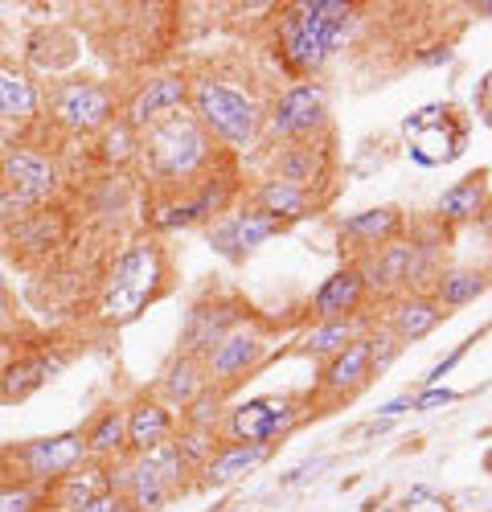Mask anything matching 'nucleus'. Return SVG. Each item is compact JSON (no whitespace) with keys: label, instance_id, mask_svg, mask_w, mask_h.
Instances as JSON below:
<instances>
[{"label":"nucleus","instance_id":"nucleus-1","mask_svg":"<svg viewBox=\"0 0 492 512\" xmlns=\"http://www.w3.org/2000/svg\"><path fill=\"white\" fill-rule=\"evenodd\" d=\"M357 25L361 9L341 0H292L275 17V58L287 74H296V82L316 78L349 46Z\"/></svg>","mask_w":492,"mask_h":512},{"label":"nucleus","instance_id":"nucleus-2","mask_svg":"<svg viewBox=\"0 0 492 512\" xmlns=\"http://www.w3.org/2000/svg\"><path fill=\"white\" fill-rule=\"evenodd\" d=\"M218 152L222 148L201 132V123L189 115V107L140 132V160L148 177L169 197L193 193L201 181L218 177Z\"/></svg>","mask_w":492,"mask_h":512},{"label":"nucleus","instance_id":"nucleus-3","mask_svg":"<svg viewBox=\"0 0 492 512\" xmlns=\"http://www.w3.org/2000/svg\"><path fill=\"white\" fill-rule=\"evenodd\" d=\"M189 115L201 123V132L210 136L222 152L242 156L263 140V115L267 107L259 103L255 91L238 87L218 74H197L189 78Z\"/></svg>","mask_w":492,"mask_h":512},{"label":"nucleus","instance_id":"nucleus-4","mask_svg":"<svg viewBox=\"0 0 492 512\" xmlns=\"http://www.w3.org/2000/svg\"><path fill=\"white\" fill-rule=\"evenodd\" d=\"M164 291H169V254L156 238H136L115 254L99 295V316L107 324H128Z\"/></svg>","mask_w":492,"mask_h":512},{"label":"nucleus","instance_id":"nucleus-5","mask_svg":"<svg viewBox=\"0 0 492 512\" xmlns=\"http://www.w3.org/2000/svg\"><path fill=\"white\" fill-rule=\"evenodd\" d=\"M87 431L74 426V431H58L50 439H29L21 447H5L0 451V463H5L9 480H21V484H37V488H50L58 484L62 476L78 472L87 463Z\"/></svg>","mask_w":492,"mask_h":512},{"label":"nucleus","instance_id":"nucleus-6","mask_svg":"<svg viewBox=\"0 0 492 512\" xmlns=\"http://www.w3.org/2000/svg\"><path fill=\"white\" fill-rule=\"evenodd\" d=\"M328 132V91L316 78L292 82L263 115V136L275 144H304Z\"/></svg>","mask_w":492,"mask_h":512},{"label":"nucleus","instance_id":"nucleus-7","mask_svg":"<svg viewBox=\"0 0 492 512\" xmlns=\"http://www.w3.org/2000/svg\"><path fill=\"white\" fill-rule=\"evenodd\" d=\"M304 418V402L296 394H263V398H246L238 406H226L222 431L226 443H275L283 435H292Z\"/></svg>","mask_w":492,"mask_h":512},{"label":"nucleus","instance_id":"nucleus-8","mask_svg":"<svg viewBox=\"0 0 492 512\" xmlns=\"http://www.w3.org/2000/svg\"><path fill=\"white\" fill-rule=\"evenodd\" d=\"M54 123L74 136H99L115 119V95L99 78H66L50 95Z\"/></svg>","mask_w":492,"mask_h":512},{"label":"nucleus","instance_id":"nucleus-9","mask_svg":"<svg viewBox=\"0 0 492 512\" xmlns=\"http://www.w3.org/2000/svg\"><path fill=\"white\" fill-rule=\"evenodd\" d=\"M267 349H271V345H267V332H263L255 320H242L238 328H230V332L218 340V345L210 349V357L201 361L210 390L230 394L246 373H255V369L263 365Z\"/></svg>","mask_w":492,"mask_h":512},{"label":"nucleus","instance_id":"nucleus-10","mask_svg":"<svg viewBox=\"0 0 492 512\" xmlns=\"http://www.w3.org/2000/svg\"><path fill=\"white\" fill-rule=\"evenodd\" d=\"M230 197H234V177H210L201 181L193 193L181 197H164L152 209V230L169 234V230H193V226H214L222 213H230Z\"/></svg>","mask_w":492,"mask_h":512},{"label":"nucleus","instance_id":"nucleus-11","mask_svg":"<svg viewBox=\"0 0 492 512\" xmlns=\"http://www.w3.org/2000/svg\"><path fill=\"white\" fill-rule=\"evenodd\" d=\"M279 234H287V226H279L275 218H267V213L255 209V205L230 209V213H222L214 226H205L210 246L222 254V259H230V263H246L259 246H267Z\"/></svg>","mask_w":492,"mask_h":512},{"label":"nucleus","instance_id":"nucleus-12","mask_svg":"<svg viewBox=\"0 0 492 512\" xmlns=\"http://www.w3.org/2000/svg\"><path fill=\"white\" fill-rule=\"evenodd\" d=\"M58 181H62L58 164L29 144H17L0 156V189H5L13 201H21L25 209L50 201L58 193Z\"/></svg>","mask_w":492,"mask_h":512},{"label":"nucleus","instance_id":"nucleus-13","mask_svg":"<svg viewBox=\"0 0 492 512\" xmlns=\"http://www.w3.org/2000/svg\"><path fill=\"white\" fill-rule=\"evenodd\" d=\"M189 107V74H177V70H164V74H152L144 78L140 87L132 91V99L123 103V123L132 132H148L160 119H169L177 111Z\"/></svg>","mask_w":492,"mask_h":512},{"label":"nucleus","instance_id":"nucleus-14","mask_svg":"<svg viewBox=\"0 0 492 512\" xmlns=\"http://www.w3.org/2000/svg\"><path fill=\"white\" fill-rule=\"evenodd\" d=\"M242 320H246V308H242L238 300H230V295H218V300L193 304L189 316H185V328H181V353L205 361L218 340H222L230 328H238Z\"/></svg>","mask_w":492,"mask_h":512},{"label":"nucleus","instance_id":"nucleus-15","mask_svg":"<svg viewBox=\"0 0 492 512\" xmlns=\"http://www.w3.org/2000/svg\"><path fill=\"white\" fill-rule=\"evenodd\" d=\"M324 136H328V132H324ZM271 177L283 181V185H296V189H304V193L316 197V189H320L328 177H333V152L320 144V136H316V140H304V144H279V152H275V160H271Z\"/></svg>","mask_w":492,"mask_h":512},{"label":"nucleus","instance_id":"nucleus-16","mask_svg":"<svg viewBox=\"0 0 492 512\" xmlns=\"http://www.w3.org/2000/svg\"><path fill=\"white\" fill-rule=\"evenodd\" d=\"M337 234H341V242L357 254V259H365V254H374L386 242H394V238L406 234V213L398 205H374V209H361V213H349V218H341L337 222Z\"/></svg>","mask_w":492,"mask_h":512},{"label":"nucleus","instance_id":"nucleus-17","mask_svg":"<svg viewBox=\"0 0 492 512\" xmlns=\"http://www.w3.org/2000/svg\"><path fill=\"white\" fill-rule=\"evenodd\" d=\"M123 422H128V455H144L160 443H169L177 435V410L169 402H160L156 394H136L123 406Z\"/></svg>","mask_w":492,"mask_h":512},{"label":"nucleus","instance_id":"nucleus-18","mask_svg":"<svg viewBox=\"0 0 492 512\" xmlns=\"http://www.w3.org/2000/svg\"><path fill=\"white\" fill-rule=\"evenodd\" d=\"M66 369V361L50 349H29L13 357L9 365H0V402H25L33 398L46 381H54Z\"/></svg>","mask_w":492,"mask_h":512},{"label":"nucleus","instance_id":"nucleus-19","mask_svg":"<svg viewBox=\"0 0 492 512\" xmlns=\"http://www.w3.org/2000/svg\"><path fill=\"white\" fill-rule=\"evenodd\" d=\"M443 320L447 312L431 300V291H406L398 300H390V312H386V328L398 336V345H415V340L431 336Z\"/></svg>","mask_w":492,"mask_h":512},{"label":"nucleus","instance_id":"nucleus-20","mask_svg":"<svg viewBox=\"0 0 492 512\" xmlns=\"http://www.w3.org/2000/svg\"><path fill=\"white\" fill-rule=\"evenodd\" d=\"M365 304V283H361V271L357 263H345L341 271L328 275L316 291H312V316L316 320H345V316H357Z\"/></svg>","mask_w":492,"mask_h":512},{"label":"nucleus","instance_id":"nucleus-21","mask_svg":"<svg viewBox=\"0 0 492 512\" xmlns=\"http://www.w3.org/2000/svg\"><path fill=\"white\" fill-rule=\"evenodd\" d=\"M251 205L263 209L267 218H275L279 226H296V222L316 218L320 197H312V193H304V189H296V185H283V181L267 177V181H259V185L251 189Z\"/></svg>","mask_w":492,"mask_h":512},{"label":"nucleus","instance_id":"nucleus-22","mask_svg":"<svg viewBox=\"0 0 492 512\" xmlns=\"http://www.w3.org/2000/svg\"><path fill=\"white\" fill-rule=\"evenodd\" d=\"M369 377H374V369H369V345H365V336H357L349 349H341L337 357L324 361V369H320V394L349 398L361 386H369Z\"/></svg>","mask_w":492,"mask_h":512},{"label":"nucleus","instance_id":"nucleus-23","mask_svg":"<svg viewBox=\"0 0 492 512\" xmlns=\"http://www.w3.org/2000/svg\"><path fill=\"white\" fill-rule=\"evenodd\" d=\"M267 459H271V447L267 443H222L197 476H201V484L222 488V484H234L242 476H251L255 467H263Z\"/></svg>","mask_w":492,"mask_h":512},{"label":"nucleus","instance_id":"nucleus-24","mask_svg":"<svg viewBox=\"0 0 492 512\" xmlns=\"http://www.w3.org/2000/svg\"><path fill=\"white\" fill-rule=\"evenodd\" d=\"M205 390H210V381H205V365L197 361V357H185V353H177L169 365L160 369V377H156V398L160 402H169L173 410H185V406H193Z\"/></svg>","mask_w":492,"mask_h":512},{"label":"nucleus","instance_id":"nucleus-25","mask_svg":"<svg viewBox=\"0 0 492 512\" xmlns=\"http://www.w3.org/2000/svg\"><path fill=\"white\" fill-rule=\"evenodd\" d=\"M37 115H41L37 82L13 62H0V123H33Z\"/></svg>","mask_w":492,"mask_h":512},{"label":"nucleus","instance_id":"nucleus-26","mask_svg":"<svg viewBox=\"0 0 492 512\" xmlns=\"http://www.w3.org/2000/svg\"><path fill=\"white\" fill-rule=\"evenodd\" d=\"M365 320L357 316H345V320H316L304 336H300V345L296 353L300 357H316V361H328V357H337L341 349H349L357 336H365Z\"/></svg>","mask_w":492,"mask_h":512},{"label":"nucleus","instance_id":"nucleus-27","mask_svg":"<svg viewBox=\"0 0 492 512\" xmlns=\"http://www.w3.org/2000/svg\"><path fill=\"white\" fill-rule=\"evenodd\" d=\"M87 455L95 463H115V459L128 455V422H123V406L119 402L103 406L91 418V426H87Z\"/></svg>","mask_w":492,"mask_h":512},{"label":"nucleus","instance_id":"nucleus-28","mask_svg":"<svg viewBox=\"0 0 492 512\" xmlns=\"http://www.w3.org/2000/svg\"><path fill=\"white\" fill-rule=\"evenodd\" d=\"M99 492H107V467L95 463V459H87V463L78 467V472H70V476H62L58 484H50V488H46V500H54L58 512H74L78 504H87V500L99 496Z\"/></svg>","mask_w":492,"mask_h":512},{"label":"nucleus","instance_id":"nucleus-29","mask_svg":"<svg viewBox=\"0 0 492 512\" xmlns=\"http://www.w3.org/2000/svg\"><path fill=\"white\" fill-rule=\"evenodd\" d=\"M484 197H488V185H484V173H472L464 181H456L435 205V218L447 222V226H464V222H476L480 209H484Z\"/></svg>","mask_w":492,"mask_h":512},{"label":"nucleus","instance_id":"nucleus-30","mask_svg":"<svg viewBox=\"0 0 492 512\" xmlns=\"http://www.w3.org/2000/svg\"><path fill=\"white\" fill-rule=\"evenodd\" d=\"M484 287H488V275L484 271H476V267H447L431 283V300L443 312L447 308H464V304L476 300V295H484Z\"/></svg>","mask_w":492,"mask_h":512},{"label":"nucleus","instance_id":"nucleus-31","mask_svg":"<svg viewBox=\"0 0 492 512\" xmlns=\"http://www.w3.org/2000/svg\"><path fill=\"white\" fill-rule=\"evenodd\" d=\"M140 459H144V467H148V472H152L164 488H169L173 496H177V492L185 488V480L193 476V467L181 459V451H177L173 439H169V443H160V447H152V451H144Z\"/></svg>","mask_w":492,"mask_h":512},{"label":"nucleus","instance_id":"nucleus-32","mask_svg":"<svg viewBox=\"0 0 492 512\" xmlns=\"http://www.w3.org/2000/svg\"><path fill=\"white\" fill-rule=\"evenodd\" d=\"M99 156L107 160V164H128V160H136L140 156V132H132L128 123H123V115H115L103 132H99Z\"/></svg>","mask_w":492,"mask_h":512},{"label":"nucleus","instance_id":"nucleus-33","mask_svg":"<svg viewBox=\"0 0 492 512\" xmlns=\"http://www.w3.org/2000/svg\"><path fill=\"white\" fill-rule=\"evenodd\" d=\"M181 459L193 467V472H201L205 463H210V455L218 451V431H201V426H177V435H173Z\"/></svg>","mask_w":492,"mask_h":512},{"label":"nucleus","instance_id":"nucleus-34","mask_svg":"<svg viewBox=\"0 0 492 512\" xmlns=\"http://www.w3.org/2000/svg\"><path fill=\"white\" fill-rule=\"evenodd\" d=\"M365 345H369V369H374V377H378V373H386V369L398 361V353H402L398 336H394L386 324L369 328V332H365Z\"/></svg>","mask_w":492,"mask_h":512},{"label":"nucleus","instance_id":"nucleus-35","mask_svg":"<svg viewBox=\"0 0 492 512\" xmlns=\"http://www.w3.org/2000/svg\"><path fill=\"white\" fill-rule=\"evenodd\" d=\"M46 500V488L21 484V480H0V512H37Z\"/></svg>","mask_w":492,"mask_h":512},{"label":"nucleus","instance_id":"nucleus-36","mask_svg":"<svg viewBox=\"0 0 492 512\" xmlns=\"http://www.w3.org/2000/svg\"><path fill=\"white\" fill-rule=\"evenodd\" d=\"M74 512H132V508H128V500H123L119 492H111V488H107V492L91 496L87 504H78Z\"/></svg>","mask_w":492,"mask_h":512},{"label":"nucleus","instance_id":"nucleus-37","mask_svg":"<svg viewBox=\"0 0 492 512\" xmlns=\"http://www.w3.org/2000/svg\"><path fill=\"white\" fill-rule=\"evenodd\" d=\"M456 402V390H447V386H431L427 394L415 398V410H439V406H451Z\"/></svg>","mask_w":492,"mask_h":512},{"label":"nucleus","instance_id":"nucleus-38","mask_svg":"<svg viewBox=\"0 0 492 512\" xmlns=\"http://www.w3.org/2000/svg\"><path fill=\"white\" fill-rule=\"evenodd\" d=\"M402 410H415V402H410V398H398V402H386V406H382L386 418H394V414H402Z\"/></svg>","mask_w":492,"mask_h":512},{"label":"nucleus","instance_id":"nucleus-39","mask_svg":"<svg viewBox=\"0 0 492 512\" xmlns=\"http://www.w3.org/2000/svg\"><path fill=\"white\" fill-rule=\"evenodd\" d=\"M476 17H492V0H472V5H468Z\"/></svg>","mask_w":492,"mask_h":512},{"label":"nucleus","instance_id":"nucleus-40","mask_svg":"<svg viewBox=\"0 0 492 512\" xmlns=\"http://www.w3.org/2000/svg\"><path fill=\"white\" fill-rule=\"evenodd\" d=\"M5 304H9V287H5V275H0V312H5Z\"/></svg>","mask_w":492,"mask_h":512}]
</instances>
